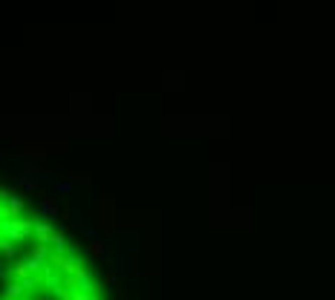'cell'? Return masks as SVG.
<instances>
[{"label": "cell", "instance_id": "cell-11", "mask_svg": "<svg viewBox=\"0 0 335 300\" xmlns=\"http://www.w3.org/2000/svg\"><path fill=\"white\" fill-rule=\"evenodd\" d=\"M23 156H26V162H35V159H46V150L44 147H26L23 150Z\"/></svg>", "mask_w": 335, "mask_h": 300}, {"label": "cell", "instance_id": "cell-6", "mask_svg": "<svg viewBox=\"0 0 335 300\" xmlns=\"http://www.w3.org/2000/svg\"><path fill=\"white\" fill-rule=\"evenodd\" d=\"M90 257L92 260H110V254H107V242L104 240H90Z\"/></svg>", "mask_w": 335, "mask_h": 300}, {"label": "cell", "instance_id": "cell-5", "mask_svg": "<svg viewBox=\"0 0 335 300\" xmlns=\"http://www.w3.org/2000/svg\"><path fill=\"white\" fill-rule=\"evenodd\" d=\"M26 294H29V291H26V286H23V283H18V280H12L9 286H6V291H3V300H23Z\"/></svg>", "mask_w": 335, "mask_h": 300}, {"label": "cell", "instance_id": "cell-7", "mask_svg": "<svg viewBox=\"0 0 335 300\" xmlns=\"http://www.w3.org/2000/svg\"><path fill=\"white\" fill-rule=\"evenodd\" d=\"M67 242H69L67 237H64L61 231H55V234H52V240H49V248H52L55 254H67V248H69Z\"/></svg>", "mask_w": 335, "mask_h": 300}, {"label": "cell", "instance_id": "cell-13", "mask_svg": "<svg viewBox=\"0 0 335 300\" xmlns=\"http://www.w3.org/2000/svg\"><path fill=\"white\" fill-rule=\"evenodd\" d=\"M55 191H58V194H69V191H72V185H69V182H55Z\"/></svg>", "mask_w": 335, "mask_h": 300}, {"label": "cell", "instance_id": "cell-10", "mask_svg": "<svg viewBox=\"0 0 335 300\" xmlns=\"http://www.w3.org/2000/svg\"><path fill=\"white\" fill-rule=\"evenodd\" d=\"M12 277H15L18 283H26V280H29V277H32V274H29V268H26V265H23V263H18V265H15V268H12Z\"/></svg>", "mask_w": 335, "mask_h": 300}, {"label": "cell", "instance_id": "cell-14", "mask_svg": "<svg viewBox=\"0 0 335 300\" xmlns=\"http://www.w3.org/2000/svg\"><path fill=\"white\" fill-rule=\"evenodd\" d=\"M9 274H12V271H9V268H6L3 263H0V280H9Z\"/></svg>", "mask_w": 335, "mask_h": 300}, {"label": "cell", "instance_id": "cell-2", "mask_svg": "<svg viewBox=\"0 0 335 300\" xmlns=\"http://www.w3.org/2000/svg\"><path fill=\"white\" fill-rule=\"evenodd\" d=\"M23 265L29 268V274H46L52 265H49V260H41V257H35V254H29L26 260H23Z\"/></svg>", "mask_w": 335, "mask_h": 300}, {"label": "cell", "instance_id": "cell-9", "mask_svg": "<svg viewBox=\"0 0 335 300\" xmlns=\"http://www.w3.org/2000/svg\"><path fill=\"white\" fill-rule=\"evenodd\" d=\"M0 254H3L6 260H12V257L18 254V245H15V242H9V240H3V237H0Z\"/></svg>", "mask_w": 335, "mask_h": 300}, {"label": "cell", "instance_id": "cell-1", "mask_svg": "<svg viewBox=\"0 0 335 300\" xmlns=\"http://www.w3.org/2000/svg\"><path fill=\"white\" fill-rule=\"evenodd\" d=\"M32 231H35V225L29 222V219H6V222H0V237L15 242V245L23 242V240H29Z\"/></svg>", "mask_w": 335, "mask_h": 300}, {"label": "cell", "instance_id": "cell-16", "mask_svg": "<svg viewBox=\"0 0 335 300\" xmlns=\"http://www.w3.org/2000/svg\"><path fill=\"white\" fill-rule=\"evenodd\" d=\"M0 159H3V153H0Z\"/></svg>", "mask_w": 335, "mask_h": 300}, {"label": "cell", "instance_id": "cell-4", "mask_svg": "<svg viewBox=\"0 0 335 300\" xmlns=\"http://www.w3.org/2000/svg\"><path fill=\"white\" fill-rule=\"evenodd\" d=\"M35 240L41 242V245H49V240H52V234H55V228L49 225V222H35Z\"/></svg>", "mask_w": 335, "mask_h": 300}, {"label": "cell", "instance_id": "cell-3", "mask_svg": "<svg viewBox=\"0 0 335 300\" xmlns=\"http://www.w3.org/2000/svg\"><path fill=\"white\" fill-rule=\"evenodd\" d=\"M38 205H41V222H46V217H55L58 214V202L52 196H38Z\"/></svg>", "mask_w": 335, "mask_h": 300}, {"label": "cell", "instance_id": "cell-15", "mask_svg": "<svg viewBox=\"0 0 335 300\" xmlns=\"http://www.w3.org/2000/svg\"><path fill=\"white\" fill-rule=\"evenodd\" d=\"M32 300H52V294H41V291H38V294H35Z\"/></svg>", "mask_w": 335, "mask_h": 300}, {"label": "cell", "instance_id": "cell-8", "mask_svg": "<svg viewBox=\"0 0 335 300\" xmlns=\"http://www.w3.org/2000/svg\"><path fill=\"white\" fill-rule=\"evenodd\" d=\"M18 182H21L23 191H29V194H38V191H41V182H38V179H32V176H26V173H23Z\"/></svg>", "mask_w": 335, "mask_h": 300}, {"label": "cell", "instance_id": "cell-12", "mask_svg": "<svg viewBox=\"0 0 335 300\" xmlns=\"http://www.w3.org/2000/svg\"><path fill=\"white\" fill-rule=\"evenodd\" d=\"M69 185H92V176L90 173H72V176H69Z\"/></svg>", "mask_w": 335, "mask_h": 300}]
</instances>
